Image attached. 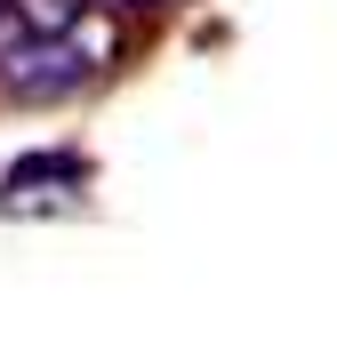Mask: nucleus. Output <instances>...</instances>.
<instances>
[{
    "label": "nucleus",
    "mask_w": 337,
    "mask_h": 353,
    "mask_svg": "<svg viewBox=\"0 0 337 353\" xmlns=\"http://www.w3.org/2000/svg\"><path fill=\"white\" fill-rule=\"evenodd\" d=\"M41 193V209H57L65 193H81V161L72 153H41V161H24V169H8V185H0V209L8 217H24V201Z\"/></svg>",
    "instance_id": "2"
},
{
    "label": "nucleus",
    "mask_w": 337,
    "mask_h": 353,
    "mask_svg": "<svg viewBox=\"0 0 337 353\" xmlns=\"http://www.w3.org/2000/svg\"><path fill=\"white\" fill-rule=\"evenodd\" d=\"M0 8H8V0H0Z\"/></svg>",
    "instance_id": "3"
},
{
    "label": "nucleus",
    "mask_w": 337,
    "mask_h": 353,
    "mask_svg": "<svg viewBox=\"0 0 337 353\" xmlns=\"http://www.w3.org/2000/svg\"><path fill=\"white\" fill-rule=\"evenodd\" d=\"M96 24L105 17L81 8L72 32H32V24L0 32V81L17 88V97H72V88L112 57V32H96Z\"/></svg>",
    "instance_id": "1"
}]
</instances>
